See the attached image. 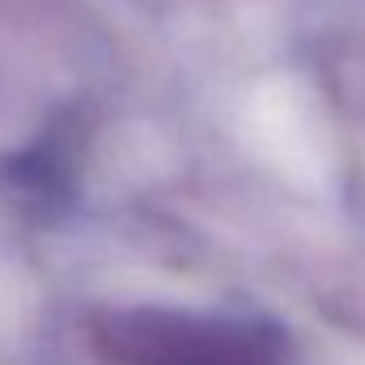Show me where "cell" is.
<instances>
[{
    "mask_svg": "<svg viewBox=\"0 0 365 365\" xmlns=\"http://www.w3.org/2000/svg\"><path fill=\"white\" fill-rule=\"evenodd\" d=\"M251 140L259 145V153L289 170L293 179H310L323 170V145L319 132L306 115V102L297 93H280V90H264L255 98L251 110Z\"/></svg>",
    "mask_w": 365,
    "mask_h": 365,
    "instance_id": "obj_1",
    "label": "cell"
}]
</instances>
